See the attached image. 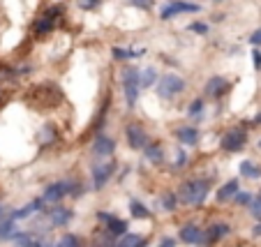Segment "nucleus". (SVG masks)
<instances>
[{"label": "nucleus", "instance_id": "obj_28", "mask_svg": "<svg viewBox=\"0 0 261 247\" xmlns=\"http://www.w3.org/2000/svg\"><path fill=\"white\" fill-rule=\"evenodd\" d=\"M53 247H81V238L76 233H65L58 242H53Z\"/></svg>", "mask_w": 261, "mask_h": 247}, {"label": "nucleus", "instance_id": "obj_15", "mask_svg": "<svg viewBox=\"0 0 261 247\" xmlns=\"http://www.w3.org/2000/svg\"><path fill=\"white\" fill-rule=\"evenodd\" d=\"M238 192H241V180H238V178H231V180H226L224 185L217 190L215 199H217V203H226L229 199H236Z\"/></svg>", "mask_w": 261, "mask_h": 247}, {"label": "nucleus", "instance_id": "obj_7", "mask_svg": "<svg viewBox=\"0 0 261 247\" xmlns=\"http://www.w3.org/2000/svg\"><path fill=\"white\" fill-rule=\"evenodd\" d=\"M231 231L229 222H213L208 224L206 229H204V240H201V245L204 247H215L217 242H222V238H226Z\"/></svg>", "mask_w": 261, "mask_h": 247}, {"label": "nucleus", "instance_id": "obj_17", "mask_svg": "<svg viewBox=\"0 0 261 247\" xmlns=\"http://www.w3.org/2000/svg\"><path fill=\"white\" fill-rule=\"evenodd\" d=\"M104 229H106V233H111L113 238H123L127 233V222L125 220H121V217H115L113 212H111L109 220L104 222Z\"/></svg>", "mask_w": 261, "mask_h": 247}, {"label": "nucleus", "instance_id": "obj_21", "mask_svg": "<svg viewBox=\"0 0 261 247\" xmlns=\"http://www.w3.org/2000/svg\"><path fill=\"white\" fill-rule=\"evenodd\" d=\"M118 247H148V238L139 236V233H125L118 240Z\"/></svg>", "mask_w": 261, "mask_h": 247}, {"label": "nucleus", "instance_id": "obj_26", "mask_svg": "<svg viewBox=\"0 0 261 247\" xmlns=\"http://www.w3.org/2000/svg\"><path fill=\"white\" fill-rule=\"evenodd\" d=\"M204 111H206L204 97H196V100H192L190 106H187V116H190V118H196V120H201V118H204Z\"/></svg>", "mask_w": 261, "mask_h": 247}, {"label": "nucleus", "instance_id": "obj_27", "mask_svg": "<svg viewBox=\"0 0 261 247\" xmlns=\"http://www.w3.org/2000/svg\"><path fill=\"white\" fill-rule=\"evenodd\" d=\"M157 70L155 67H146V70H141V88H153L157 86Z\"/></svg>", "mask_w": 261, "mask_h": 247}, {"label": "nucleus", "instance_id": "obj_4", "mask_svg": "<svg viewBox=\"0 0 261 247\" xmlns=\"http://www.w3.org/2000/svg\"><path fill=\"white\" fill-rule=\"evenodd\" d=\"M245 143H247V130H243V127H231L220 139V148L224 152H241L245 148Z\"/></svg>", "mask_w": 261, "mask_h": 247}, {"label": "nucleus", "instance_id": "obj_30", "mask_svg": "<svg viewBox=\"0 0 261 247\" xmlns=\"http://www.w3.org/2000/svg\"><path fill=\"white\" fill-rule=\"evenodd\" d=\"M187 164V152H185V148H178L176 150V162H173V169H183Z\"/></svg>", "mask_w": 261, "mask_h": 247}, {"label": "nucleus", "instance_id": "obj_24", "mask_svg": "<svg viewBox=\"0 0 261 247\" xmlns=\"http://www.w3.org/2000/svg\"><path fill=\"white\" fill-rule=\"evenodd\" d=\"M14 233H16L14 220H12V217H5V220L0 222V242H3V240H12V238H14Z\"/></svg>", "mask_w": 261, "mask_h": 247}, {"label": "nucleus", "instance_id": "obj_20", "mask_svg": "<svg viewBox=\"0 0 261 247\" xmlns=\"http://www.w3.org/2000/svg\"><path fill=\"white\" fill-rule=\"evenodd\" d=\"M238 169H241V176L247 178V180H259L261 178V167L254 164V162H250V160H243Z\"/></svg>", "mask_w": 261, "mask_h": 247}, {"label": "nucleus", "instance_id": "obj_1", "mask_svg": "<svg viewBox=\"0 0 261 247\" xmlns=\"http://www.w3.org/2000/svg\"><path fill=\"white\" fill-rule=\"evenodd\" d=\"M176 194H178V201L185 203V206L204 208L208 194H211V182L204 180V178H192V180H185L178 187Z\"/></svg>", "mask_w": 261, "mask_h": 247}, {"label": "nucleus", "instance_id": "obj_35", "mask_svg": "<svg viewBox=\"0 0 261 247\" xmlns=\"http://www.w3.org/2000/svg\"><path fill=\"white\" fill-rule=\"evenodd\" d=\"M252 63H254V70H261V51L259 49L252 51Z\"/></svg>", "mask_w": 261, "mask_h": 247}, {"label": "nucleus", "instance_id": "obj_11", "mask_svg": "<svg viewBox=\"0 0 261 247\" xmlns=\"http://www.w3.org/2000/svg\"><path fill=\"white\" fill-rule=\"evenodd\" d=\"M178 240L185 242V245H201V240H204V229L196 222L183 224L181 231H178Z\"/></svg>", "mask_w": 261, "mask_h": 247}, {"label": "nucleus", "instance_id": "obj_42", "mask_svg": "<svg viewBox=\"0 0 261 247\" xmlns=\"http://www.w3.org/2000/svg\"><path fill=\"white\" fill-rule=\"evenodd\" d=\"M259 199H261V190H259Z\"/></svg>", "mask_w": 261, "mask_h": 247}, {"label": "nucleus", "instance_id": "obj_34", "mask_svg": "<svg viewBox=\"0 0 261 247\" xmlns=\"http://www.w3.org/2000/svg\"><path fill=\"white\" fill-rule=\"evenodd\" d=\"M127 3H132L134 7H141V10H146V7L153 5V0H127Z\"/></svg>", "mask_w": 261, "mask_h": 247}, {"label": "nucleus", "instance_id": "obj_14", "mask_svg": "<svg viewBox=\"0 0 261 247\" xmlns=\"http://www.w3.org/2000/svg\"><path fill=\"white\" fill-rule=\"evenodd\" d=\"M113 150H115V141L111 139V136H106V134H97L95 136L93 148H91L93 157H111L113 155Z\"/></svg>", "mask_w": 261, "mask_h": 247}, {"label": "nucleus", "instance_id": "obj_37", "mask_svg": "<svg viewBox=\"0 0 261 247\" xmlns=\"http://www.w3.org/2000/svg\"><path fill=\"white\" fill-rule=\"evenodd\" d=\"M250 44H254V46H261V28L259 30H254L250 35Z\"/></svg>", "mask_w": 261, "mask_h": 247}, {"label": "nucleus", "instance_id": "obj_33", "mask_svg": "<svg viewBox=\"0 0 261 247\" xmlns=\"http://www.w3.org/2000/svg\"><path fill=\"white\" fill-rule=\"evenodd\" d=\"M100 3L102 0H79V7L81 10H85V12H91V10H95Z\"/></svg>", "mask_w": 261, "mask_h": 247}, {"label": "nucleus", "instance_id": "obj_31", "mask_svg": "<svg viewBox=\"0 0 261 247\" xmlns=\"http://www.w3.org/2000/svg\"><path fill=\"white\" fill-rule=\"evenodd\" d=\"M250 212H252V217H254L256 222H261V199L256 197L254 201H252V206H250Z\"/></svg>", "mask_w": 261, "mask_h": 247}, {"label": "nucleus", "instance_id": "obj_25", "mask_svg": "<svg viewBox=\"0 0 261 247\" xmlns=\"http://www.w3.org/2000/svg\"><path fill=\"white\" fill-rule=\"evenodd\" d=\"M113 58L115 60H134V58H139V56H143V49H136V51H132V49H121V46H115L113 51Z\"/></svg>", "mask_w": 261, "mask_h": 247}, {"label": "nucleus", "instance_id": "obj_6", "mask_svg": "<svg viewBox=\"0 0 261 247\" xmlns=\"http://www.w3.org/2000/svg\"><path fill=\"white\" fill-rule=\"evenodd\" d=\"M185 12H201V7L196 5V3H190V0H171V3H166V5L162 7L160 19L169 21L178 14H185Z\"/></svg>", "mask_w": 261, "mask_h": 247}, {"label": "nucleus", "instance_id": "obj_38", "mask_svg": "<svg viewBox=\"0 0 261 247\" xmlns=\"http://www.w3.org/2000/svg\"><path fill=\"white\" fill-rule=\"evenodd\" d=\"M252 236H254V238H261V222H256L254 227H252Z\"/></svg>", "mask_w": 261, "mask_h": 247}, {"label": "nucleus", "instance_id": "obj_13", "mask_svg": "<svg viewBox=\"0 0 261 247\" xmlns=\"http://www.w3.org/2000/svg\"><path fill=\"white\" fill-rule=\"evenodd\" d=\"M226 90H229V81L224 76H211L204 86V95L211 97V100H220Z\"/></svg>", "mask_w": 261, "mask_h": 247}, {"label": "nucleus", "instance_id": "obj_41", "mask_svg": "<svg viewBox=\"0 0 261 247\" xmlns=\"http://www.w3.org/2000/svg\"><path fill=\"white\" fill-rule=\"evenodd\" d=\"M256 148H259V150H261V139H259V141H256Z\"/></svg>", "mask_w": 261, "mask_h": 247}, {"label": "nucleus", "instance_id": "obj_9", "mask_svg": "<svg viewBox=\"0 0 261 247\" xmlns=\"http://www.w3.org/2000/svg\"><path fill=\"white\" fill-rule=\"evenodd\" d=\"M125 139H127V146H130L132 150H143V148L148 146L146 130L141 125H136V122H132V125L125 127Z\"/></svg>", "mask_w": 261, "mask_h": 247}, {"label": "nucleus", "instance_id": "obj_32", "mask_svg": "<svg viewBox=\"0 0 261 247\" xmlns=\"http://www.w3.org/2000/svg\"><path fill=\"white\" fill-rule=\"evenodd\" d=\"M190 30H192V33H196V35H206V33H208V23H204V21L190 23Z\"/></svg>", "mask_w": 261, "mask_h": 247}, {"label": "nucleus", "instance_id": "obj_36", "mask_svg": "<svg viewBox=\"0 0 261 247\" xmlns=\"http://www.w3.org/2000/svg\"><path fill=\"white\" fill-rule=\"evenodd\" d=\"M157 247H176V240H173V238H169V236H164V238H160Z\"/></svg>", "mask_w": 261, "mask_h": 247}, {"label": "nucleus", "instance_id": "obj_10", "mask_svg": "<svg viewBox=\"0 0 261 247\" xmlns=\"http://www.w3.org/2000/svg\"><path fill=\"white\" fill-rule=\"evenodd\" d=\"M46 215H49L51 227H67V224L74 220V210L61 206V203H58V206H51L49 210H46Z\"/></svg>", "mask_w": 261, "mask_h": 247}, {"label": "nucleus", "instance_id": "obj_16", "mask_svg": "<svg viewBox=\"0 0 261 247\" xmlns=\"http://www.w3.org/2000/svg\"><path fill=\"white\" fill-rule=\"evenodd\" d=\"M176 139L181 141L183 148H192L199 143V130H196V127H178Z\"/></svg>", "mask_w": 261, "mask_h": 247}, {"label": "nucleus", "instance_id": "obj_40", "mask_svg": "<svg viewBox=\"0 0 261 247\" xmlns=\"http://www.w3.org/2000/svg\"><path fill=\"white\" fill-rule=\"evenodd\" d=\"M254 122H256V125H261V113H256V118H254Z\"/></svg>", "mask_w": 261, "mask_h": 247}, {"label": "nucleus", "instance_id": "obj_3", "mask_svg": "<svg viewBox=\"0 0 261 247\" xmlns=\"http://www.w3.org/2000/svg\"><path fill=\"white\" fill-rule=\"evenodd\" d=\"M183 90H185V79L178 74H164L157 81V95L162 100H171V97L181 95Z\"/></svg>", "mask_w": 261, "mask_h": 247}, {"label": "nucleus", "instance_id": "obj_19", "mask_svg": "<svg viewBox=\"0 0 261 247\" xmlns=\"http://www.w3.org/2000/svg\"><path fill=\"white\" fill-rule=\"evenodd\" d=\"M143 155H146V160L151 162V164H162V162H164V148H162L160 143H148V146L143 148Z\"/></svg>", "mask_w": 261, "mask_h": 247}, {"label": "nucleus", "instance_id": "obj_8", "mask_svg": "<svg viewBox=\"0 0 261 247\" xmlns=\"http://www.w3.org/2000/svg\"><path fill=\"white\" fill-rule=\"evenodd\" d=\"M115 173V162H106V164H95L91 169V176H93V190L100 192L106 187V182L111 180V176Z\"/></svg>", "mask_w": 261, "mask_h": 247}, {"label": "nucleus", "instance_id": "obj_18", "mask_svg": "<svg viewBox=\"0 0 261 247\" xmlns=\"http://www.w3.org/2000/svg\"><path fill=\"white\" fill-rule=\"evenodd\" d=\"M127 208H130V215L134 217V220H148V217H151V208H148L146 203H141L139 199H130Z\"/></svg>", "mask_w": 261, "mask_h": 247}, {"label": "nucleus", "instance_id": "obj_39", "mask_svg": "<svg viewBox=\"0 0 261 247\" xmlns=\"http://www.w3.org/2000/svg\"><path fill=\"white\" fill-rule=\"evenodd\" d=\"M3 220H5V208L0 206V222H3Z\"/></svg>", "mask_w": 261, "mask_h": 247}, {"label": "nucleus", "instance_id": "obj_23", "mask_svg": "<svg viewBox=\"0 0 261 247\" xmlns=\"http://www.w3.org/2000/svg\"><path fill=\"white\" fill-rule=\"evenodd\" d=\"M178 194L176 192H164V194H162L160 197V208L162 210H166V212H173L178 208Z\"/></svg>", "mask_w": 261, "mask_h": 247}, {"label": "nucleus", "instance_id": "obj_2", "mask_svg": "<svg viewBox=\"0 0 261 247\" xmlns=\"http://www.w3.org/2000/svg\"><path fill=\"white\" fill-rule=\"evenodd\" d=\"M139 90H141V72L136 67H127L123 72V92H125V102L130 109L139 100Z\"/></svg>", "mask_w": 261, "mask_h": 247}, {"label": "nucleus", "instance_id": "obj_29", "mask_svg": "<svg viewBox=\"0 0 261 247\" xmlns=\"http://www.w3.org/2000/svg\"><path fill=\"white\" fill-rule=\"evenodd\" d=\"M234 201H236V206L250 208V206H252V201H254V197H252L250 192H238V194H236V199H234Z\"/></svg>", "mask_w": 261, "mask_h": 247}, {"label": "nucleus", "instance_id": "obj_22", "mask_svg": "<svg viewBox=\"0 0 261 247\" xmlns=\"http://www.w3.org/2000/svg\"><path fill=\"white\" fill-rule=\"evenodd\" d=\"M55 139H58V127H55L53 122H46L40 130V143L42 146H51Z\"/></svg>", "mask_w": 261, "mask_h": 247}, {"label": "nucleus", "instance_id": "obj_5", "mask_svg": "<svg viewBox=\"0 0 261 247\" xmlns=\"http://www.w3.org/2000/svg\"><path fill=\"white\" fill-rule=\"evenodd\" d=\"M72 187H74V182H72V180L49 182V185L44 187V194H42V199H44L49 206H58V203H61L63 199L67 197V194H72Z\"/></svg>", "mask_w": 261, "mask_h": 247}, {"label": "nucleus", "instance_id": "obj_12", "mask_svg": "<svg viewBox=\"0 0 261 247\" xmlns=\"http://www.w3.org/2000/svg\"><path fill=\"white\" fill-rule=\"evenodd\" d=\"M58 14H61V7H51L42 19H37L35 25H33L35 35H49V33L55 28V19H58Z\"/></svg>", "mask_w": 261, "mask_h": 247}]
</instances>
